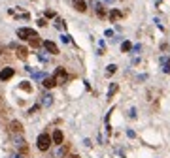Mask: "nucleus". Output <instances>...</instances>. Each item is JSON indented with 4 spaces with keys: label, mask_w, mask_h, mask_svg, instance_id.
Here are the masks:
<instances>
[{
    "label": "nucleus",
    "mask_w": 170,
    "mask_h": 158,
    "mask_svg": "<svg viewBox=\"0 0 170 158\" xmlns=\"http://www.w3.org/2000/svg\"><path fill=\"white\" fill-rule=\"evenodd\" d=\"M51 135L49 134H40L38 135V139H36V145H38V149L40 151H47L49 147H51Z\"/></svg>",
    "instance_id": "obj_1"
},
{
    "label": "nucleus",
    "mask_w": 170,
    "mask_h": 158,
    "mask_svg": "<svg viewBox=\"0 0 170 158\" xmlns=\"http://www.w3.org/2000/svg\"><path fill=\"white\" fill-rule=\"evenodd\" d=\"M32 36H36V32H34L32 28H19L17 30V38H21V40H28Z\"/></svg>",
    "instance_id": "obj_2"
},
{
    "label": "nucleus",
    "mask_w": 170,
    "mask_h": 158,
    "mask_svg": "<svg viewBox=\"0 0 170 158\" xmlns=\"http://www.w3.org/2000/svg\"><path fill=\"white\" fill-rule=\"evenodd\" d=\"M55 81H57V85H59V83H64L66 81V70H64V68H57V72H55Z\"/></svg>",
    "instance_id": "obj_3"
},
{
    "label": "nucleus",
    "mask_w": 170,
    "mask_h": 158,
    "mask_svg": "<svg viewBox=\"0 0 170 158\" xmlns=\"http://www.w3.org/2000/svg\"><path fill=\"white\" fill-rule=\"evenodd\" d=\"M42 45L45 47V51H47V53H51V55H59V47H57L53 41H49V40H47V41H43Z\"/></svg>",
    "instance_id": "obj_4"
},
{
    "label": "nucleus",
    "mask_w": 170,
    "mask_h": 158,
    "mask_svg": "<svg viewBox=\"0 0 170 158\" xmlns=\"http://www.w3.org/2000/svg\"><path fill=\"white\" fill-rule=\"evenodd\" d=\"M13 68H2V72H0V79L2 81H8V79H11L13 77Z\"/></svg>",
    "instance_id": "obj_5"
},
{
    "label": "nucleus",
    "mask_w": 170,
    "mask_h": 158,
    "mask_svg": "<svg viewBox=\"0 0 170 158\" xmlns=\"http://www.w3.org/2000/svg\"><path fill=\"white\" fill-rule=\"evenodd\" d=\"M51 141H53V143H57V145H62V141H64L62 132H61V130H55V132H53V135H51Z\"/></svg>",
    "instance_id": "obj_6"
},
{
    "label": "nucleus",
    "mask_w": 170,
    "mask_h": 158,
    "mask_svg": "<svg viewBox=\"0 0 170 158\" xmlns=\"http://www.w3.org/2000/svg\"><path fill=\"white\" fill-rule=\"evenodd\" d=\"M42 85H43L45 88H53V87L57 85V81H55V77H47V75H45V77L42 79Z\"/></svg>",
    "instance_id": "obj_7"
},
{
    "label": "nucleus",
    "mask_w": 170,
    "mask_h": 158,
    "mask_svg": "<svg viewBox=\"0 0 170 158\" xmlns=\"http://www.w3.org/2000/svg\"><path fill=\"white\" fill-rule=\"evenodd\" d=\"M9 130H11V132H17V134H21V132H23V124H21L19 120H11V124H9Z\"/></svg>",
    "instance_id": "obj_8"
},
{
    "label": "nucleus",
    "mask_w": 170,
    "mask_h": 158,
    "mask_svg": "<svg viewBox=\"0 0 170 158\" xmlns=\"http://www.w3.org/2000/svg\"><path fill=\"white\" fill-rule=\"evenodd\" d=\"M74 8H76L77 11H81V13H83V11L87 9V4H85V0H74Z\"/></svg>",
    "instance_id": "obj_9"
},
{
    "label": "nucleus",
    "mask_w": 170,
    "mask_h": 158,
    "mask_svg": "<svg viewBox=\"0 0 170 158\" xmlns=\"http://www.w3.org/2000/svg\"><path fill=\"white\" fill-rule=\"evenodd\" d=\"M121 17H123V13H121L119 9H111V11H110V21L115 23V21H119Z\"/></svg>",
    "instance_id": "obj_10"
},
{
    "label": "nucleus",
    "mask_w": 170,
    "mask_h": 158,
    "mask_svg": "<svg viewBox=\"0 0 170 158\" xmlns=\"http://www.w3.org/2000/svg\"><path fill=\"white\" fill-rule=\"evenodd\" d=\"M17 147H19V151H21L23 154H27L28 147H27V141H25V139H17Z\"/></svg>",
    "instance_id": "obj_11"
},
{
    "label": "nucleus",
    "mask_w": 170,
    "mask_h": 158,
    "mask_svg": "<svg viewBox=\"0 0 170 158\" xmlns=\"http://www.w3.org/2000/svg\"><path fill=\"white\" fill-rule=\"evenodd\" d=\"M28 41H30L32 47H40V45H42V40L38 38V34H36V36H32V38H28Z\"/></svg>",
    "instance_id": "obj_12"
},
{
    "label": "nucleus",
    "mask_w": 170,
    "mask_h": 158,
    "mask_svg": "<svg viewBox=\"0 0 170 158\" xmlns=\"http://www.w3.org/2000/svg\"><path fill=\"white\" fill-rule=\"evenodd\" d=\"M117 88H119V85L117 83H111V87H110V90H108V98H111L113 94L117 92Z\"/></svg>",
    "instance_id": "obj_13"
},
{
    "label": "nucleus",
    "mask_w": 170,
    "mask_h": 158,
    "mask_svg": "<svg viewBox=\"0 0 170 158\" xmlns=\"http://www.w3.org/2000/svg\"><path fill=\"white\" fill-rule=\"evenodd\" d=\"M96 13H98V17H106V9L102 4H96Z\"/></svg>",
    "instance_id": "obj_14"
},
{
    "label": "nucleus",
    "mask_w": 170,
    "mask_h": 158,
    "mask_svg": "<svg viewBox=\"0 0 170 158\" xmlns=\"http://www.w3.org/2000/svg\"><path fill=\"white\" fill-rule=\"evenodd\" d=\"M27 55H28V51L25 47H19L17 49V56H19V59H27Z\"/></svg>",
    "instance_id": "obj_15"
},
{
    "label": "nucleus",
    "mask_w": 170,
    "mask_h": 158,
    "mask_svg": "<svg viewBox=\"0 0 170 158\" xmlns=\"http://www.w3.org/2000/svg\"><path fill=\"white\" fill-rule=\"evenodd\" d=\"M51 102H53V96L45 94V96H43V100H42V104H43V106H51Z\"/></svg>",
    "instance_id": "obj_16"
},
{
    "label": "nucleus",
    "mask_w": 170,
    "mask_h": 158,
    "mask_svg": "<svg viewBox=\"0 0 170 158\" xmlns=\"http://www.w3.org/2000/svg\"><path fill=\"white\" fill-rule=\"evenodd\" d=\"M19 87H21L23 90H27V92H30V90H32V87H30V83H28V81H23Z\"/></svg>",
    "instance_id": "obj_17"
},
{
    "label": "nucleus",
    "mask_w": 170,
    "mask_h": 158,
    "mask_svg": "<svg viewBox=\"0 0 170 158\" xmlns=\"http://www.w3.org/2000/svg\"><path fill=\"white\" fill-rule=\"evenodd\" d=\"M115 72H117V66H115V64H110V66H108V75L115 74Z\"/></svg>",
    "instance_id": "obj_18"
},
{
    "label": "nucleus",
    "mask_w": 170,
    "mask_h": 158,
    "mask_svg": "<svg viewBox=\"0 0 170 158\" xmlns=\"http://www.w3.org/2000/svg\"><path fill=\"white\" fill-rule=\"evenodd\" d=\"M121 49H123V51H130V49H132V45H130L129 41H123V45H121Z\"/></svg>",
    "instance_id": "obj_19"
},
{
    "label": "nucleus",
    "mask_w": 170,
    "mask_h": 158,
    "mask_svg": "<svg viewBox=\"0 0 170 158\" xmlns=\"http://www.w3.org/2000/svg\"><path fill=\"white\" fill-rule=\"evenodd\" d=\"M66 154V147H61L59 151H57V158H61V156H64Z\"/></svg>",
    "instance_id": "obj_20"
},
{
    "label": "nucleus",
    "mask_w": 170,
    "mask_h": 158,
    "mask_svg": "<svg viewBox=\"0 0 170 158\" xmlns=\"http://www.w3.org/2000/svg\"><path fill=\"white\" fill-rule=\"evenodd\" d=\"M164 62V68H163V70L166 72V74H170V60H163Z\"/></svg>",
    "instance_id": "obj_21"
},
{
    "label": "nucleus",
    "mask_w": 170,
    "mask_h": 158,
    "mask_svg": "<svg viewBox=\"0 0 170 158\" xmlns=\"http://www.w3.org/2000/svg\"><path fill=\"white\" fill-rule=\"evenodd\" d=\"M45 77V74H42V72H38V74H34V79H43Z\"/></svg>",
    "instance_id": "obj_22"
},
{
    "label": "nucleus",
    "mask_w": 170,
    "mask_h": 158,
    "mask_svg": "<svg viewBox=\"0 0 170 158\" xmlns=\"http://www.w3.org/2000/svg\"><path fill=\"white\" fill-rule=\"evenodd\" d=\"M45 17H49V19L55 17V11H45Z\"/></svg>",
    "instance_id": "obj_23"
},
{
    "label": "nucleus",
    "mask_w": 170,
    "mask_h": 158,
    "mask_svg": "<svg viewBox=\"0 0 170 158\" xmlns=\"http://www.w3.org/2000/svg\"><path fill=\"white\" fill-rule=\"evenodd\" d=\"M38 25H40V27H45L47 23H45V19H40V21H38Z\"/></svg>",
    "instance_id": "obj_24"
},
{
    "label": "nucleus",
    "mask_w": 170,
    "mask_h": 158,
    "mask_svg": "<svg viewBox=\"0 0 170 158\" xmlns=\"http://www.w3.org/2000/svg\"><path fill=\"white\" fill-rule=\"evenodd\" d=\"M68 158H79L77 154H70V156H68Z\"/></svg>",
    "instance_id": "obj_25"
},
{
    "label": "nucleus",
    "mask_w": 170,
    "mask_h": 158,
    "mask_svg": "<svg viewBox=\"0 0 170 158\" xmlns=\"http://www.w3.org/2000/svg\"><path fill=\"white\" fill-rule=\"evenodd\" d=\"M11 158H21V154H13V156H11Z\"/></svg>",
    "instance_id": "obj_26"
}]
</instances>
